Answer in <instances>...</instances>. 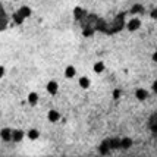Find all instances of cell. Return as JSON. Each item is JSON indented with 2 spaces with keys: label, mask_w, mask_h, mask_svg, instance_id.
Returning <instances> with one entry per match:
<instances>
[{
  "label": "cell",
  "mask_w": 157,
  "mask_h": 157,
  "mask_svg": "<svg viewBox=\"0 0 157 157\" xmlns=\"http://www.w3.org/2000/svg\"><path fill=\"white\" fill-rule=\"evenodd\" d=\"M156 15H157V12H156V10H153V12H151V18H153V19H156Z\"/></svg>",
  "instance_id": "cell-14"
},
{
  "label": "cell",
  "mask_w": 157,
  "mask_h": 157,
  "mask_svg": "<svg viewBox=\"0 0 157 157\" xmlns=\"http://www.w3.org/2000/svg\"><path fill=\"white\" fill-rule=\"evenodd\" d=\"M147 97H148V91H147V90H144V88H138V90L135 91V98H138L140 101L145 100Z\"/></svg>",
  "instance_id": "cell-3"
},
{
  "label": "cell",
  "mask_w": 157,
  "mask_h": 157,
  "mask_svg": "<svg viewBox=\"0 0 157 157\" xmlns=\"http://www.w3.org/2000/svg\"><path fill=\"white\" fill-rule=\"evenodd\" d=\"M4 72H6V71H4V66H0V79L3 78V75H4Z\"/></svg>",
  "instance_id": "cell-13"
},
{
  "label": "cell",
  "mask_w": 157,
  "mask_h": 157,
  "mask_svg": "<svg viewBox=\"0 0 157 157\" xmlns=\"http://www.w3.org/2000/svg\"><path fill=\"white\" fill-rule=\"evenodd\" d=\"M47 119H48L50 122H57V120L60 119V113H59L57 110H48Z\"/></svg>",
  "instance_id": "cell-6"
},
{
  "label": "cell",
  "mask_w": 157,
  "mask_h": 157,
  "mask_svg": "<svg viewBox=\"0 0 157 157\" xmlns=\"http://www.w3.org/2000/svg\"><path fill=\"white\" fill-rule=\"evenodd\" d=\"M90 84H91V81H90L88 77H81V78L78 79V85L81 88H84V90H87V88L90 87Z\"/></svg>",
  "instance_id": "cell-7"
},
{
  "label": "cell",
  "mask_w": 157,
  "mask_h": 157,
  "mask_svg": "<svg viewBox=\"0 0 157 157\" xmlns=\"http://www.w3.org/2000/svg\"><path fill=\"white\" fill-rule=\"evenodd\" d=\"M10 138L13 140V141H21L22 138H24V132L22 131H12V134H10Z\"/></svg>",
  "instance_id": "cell-9"
},
{
  "label": "cell",
  "mask_w": 157,
  "mask_h": 157,
  "mask_svg": "<svg viewBox=\"0 0 157 157\" xmlns=\"http://www.w3.org/2000/svg\"><path fill=\"white\" fill-rule=\"evenodd\" d=\"M28 103L33 104V106H35V104L38 103V94H37L35 91H31V93L28 94Z\"/></svg>",
  "instance_id": "cell-8"
},
{
  "label": "cell",
  "mask_w": 157,
  "mask_h": 157,
  "mask_svg": "<svg viewBox=\"0 0 157 157\" xmlns=\"http://www.w3.org/2000/svg\"><path fill=\"white\" fill-rule=\"evenodd\" d=\"M46 90H47V93H48V94L54 96V94L57 93V90H59V84H57L56 81H48V82H47Z\"/></svg>",
  "instance_id": "cell-1"
},
{
  "label": "cell",
  "mask_w": 157,
  "mask_h": 157,
  "mask_svg": "<svg viewBox=\"0 0 157 157\" xmlns=\"http://www.w3.org/2000/svg\"><path fill=\"white\" fill-rule=\"evenodd\" d=\"M119 96H120V90H115V93H113V98H119Z\"/></svg>",
  "instance_id": "cell-12"
},
{
  "label": "cell",
  "mask_w": 157,
  "mask_h": 157,
  "mask_svg": "<svg viewBox=\"0 0 157 157\" xmlns=\"http://www.w3.org/2000/svg\"><path fill=\"white\" fill-rule=\"evenodd\" d=\"M75 75H77V68H75L74 65H68V66L65 68V77L68 79H72Z\"/></svg>",
  "instance_id": "cell-2"
},
{
  "label": "cell",
  "mask_w": 157,
  "mask_h": 157,
  "mask_svg": "<svg viewBox=\"0 0 157 157\" xmlns=\"http://www.w3.org/2000/svg\"><path fill=\"white\" fill-rule=\"evenodd\" d=\"M27 137H28V140L35 141V140H38L40 138V131L38 129H35V128H33V129H30V131L27 132Z\"/></svg>",
  "instance_id": "cell-5"
},
{
  "label": "cell",
  "mask_w": 157,
  "mask_h": 157,
  "mask_svg": "<svg viewBox=\"0 0 157 157\" xmlns=\"http://www.w3.org/2000/svg\"><path fill=\"white\" fill-rule=\"evenodd\" d=\"M140 25H141V21H140L138 18H134V19L129 21V24H128V30H129V31H135V30L140 28Z\"/></svg>",
  "instance_id": "cell-4"
},
{
  "label": "cell",
  "mask_w": 157,
  "mask_h": 157,
  "mask_svg": "<svg viewBox=\"0 0 157 157\" xmlns=\"http://www.w3.org/2000/svg\"><path fill=\"white\" fill-rule=\"evenodd\" d=\"M93 71H94L96 74H101V72L104 71V63H103V62H97V63H94Z\"/></svg>",
  "instance_id": "cell-10"
},
{
  "label": "cell",
  "mask_w": 157,
  "mask_h": 157,
  "mask_svg": "<svg viewBox=\"0 0 157 157\" xmlns=\"http://www.w3.org/2000/svg\"><path fill=\"white\" fill-rule=\"evenodd\" d=\"M9 132H10L9 129H3V131H1V134H0V135H1V138H3V140H9V138H10V134H9Z\"/></svg>",
  "instance_id": "cell-11"
}]
</instances>
